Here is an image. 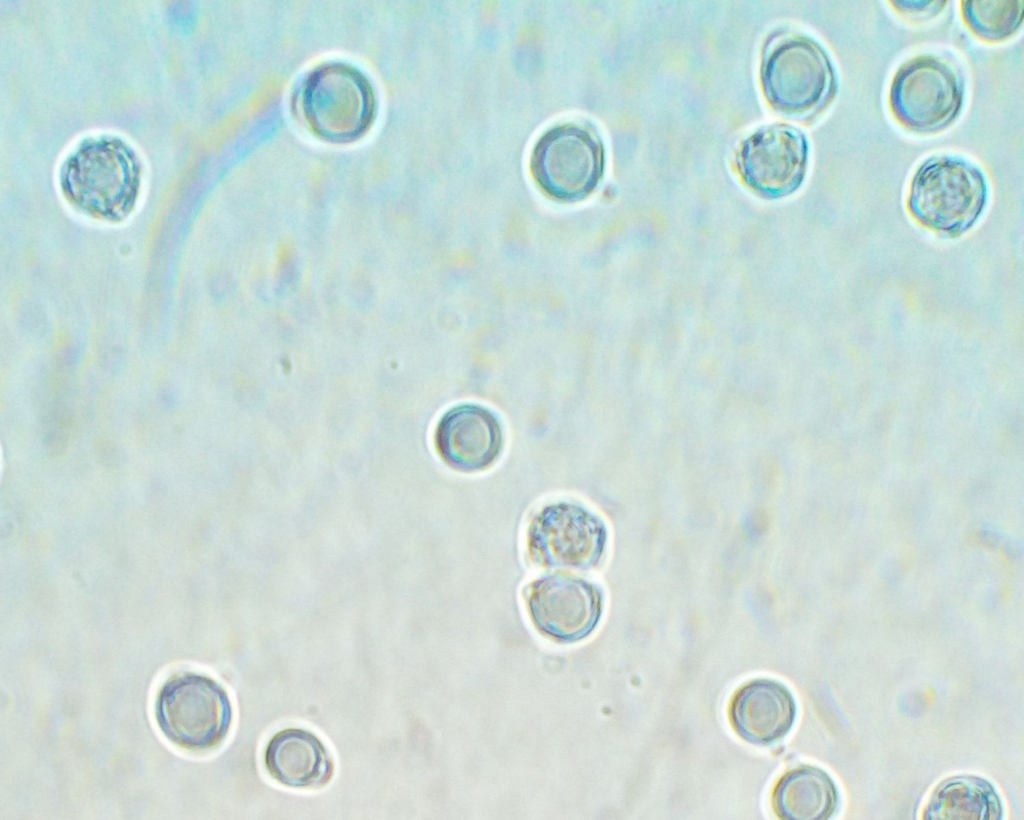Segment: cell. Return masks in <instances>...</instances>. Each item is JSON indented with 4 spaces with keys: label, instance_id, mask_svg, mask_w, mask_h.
Wrapping results in <instances>:
<instances>
[{
    "label": "cell",
    "instance_id": "9",
    "mask_svg": "<svg viewBox=\"0 0 1024 820\" xmlns=\"http://www.w3.org/2000/svg\"><path fill=\"white\" fill-rule=\"evenodd\" d=\"M522 598L537 632L558 644H572L596 629L604 605L602 589L580 576L541 575L522 590Z\"/></svg>",
    "mask_w": 1024,
    "mask_h": 820
},
{
    "label": "cell",
    "instance_id": "6",
    "mask_svg": "<svg viewBox=\"0 0 1024 820\" xmlns=\"http://www.w3.org/2000/svg\"><path fill=\"white\" fill-rule=\"evenodd\" d=\"M606 544L603 520L586 505L570 499L539 507L525 532L526 555L530 563L543 569L593 570L601 563Z\"/></svg>",
    "mask_w": 1024,
    "mask_h": 820
},
{
    "label": "cell",
    "instance_id": "17",
    "mask_svg": "<svg viewBox=\"0 0 1024 820\" xmlns=\"http://www.w3.org/2000/svg\"><path fill=\"white\" fill-rule=\"evenodd\" d=\"M890 4L899 12L907 15L921 14V13H937L940 9L945 6L946 1H889Z\"/></svg>",
    "mask_w": 1024,
    "mask_h": 820
},
{
    "label": "cell",
    "instance_id": "16",
    "mask_svg": "<svg viewBox=\"0 0 1024 820\" xmlns=\"http://www.w3.org/2000/svg\"><path fill=\"white\" fill-rule=\"evenodd\" d=\"M961 16L966 27L978 39L988 43L1002 42L1020 29L1023 1H961Z\"/></svg>",
    "mask_w": 1024,
    "mask_h": 820
},
{
    "label": "cell",
    "instance_id": "1",
    "mask_svg": "<svg viewBox=\"0 0 1024 820\" xmlns=\"http://www.w3.org/2000/svg\"><path fill=\"white\" fill-rule=\"evenodd\" d=\"M141 166L135 151L113 136L84 139L60 171L64 197L80 212L120 222L133 211L140 191Z\"/></svg>",
    "mask_w": 1024,
    "mask_h": 820
},
{
    "label": "cell",
    "instance_id": "7",
    "mask_svg": "<svg viewBox=\"0 0 1024 820\" xmlns=\"http://www.w3.org/2000/svg\"><path fill=\"white\" fill-rule=\"evenodd\" d=\"M964 93V80L955 66L937 56L921 55L895 73L889 89V109L907 130L936 133L959 116Z\"/></svg>",
    "mask_w": 1024,
    "mask_h": 820
},
{
    "label": "cell",
    "instance_id": "12",
    "mask_svg": "<svg viewBox=\"0 0 1024 820\" xmlns=\"http://www.w3.org/2000/svg\"><path fill=\"white\" fill-rule=\"evenodd\" d=\"M728 713L733 730L742 740L767 746L790 731L796 704L789 689L779 681L754 679L734 693Z\"/></svg>",
    "mask_w": 1024,
    "mask_h": 820
},
{
    "label": "cell",
    "instance_id": "11",
    "mask_svg": "<svg viewBox=\"0 0 1024 820\" xmlns=\"http://www.w3.org/2000/svg\"><path fill=\"white\" fill-rule=\"evenodd\" d=\"M433 446L439 459L450 469L481 473L501 458L505 433L498 415L478 403H461L447 409L433 431Z\"/></svg>",
    "mask_w": 1024,
    "mask_h": 820
},
{
    "label": "cell",
    "instance_id": "8",
    "mask_svg": "<svg viewBox=\"0 0 1024 820\" xmlns=\"http://www.w3.org/2000/svg\"><path fill=\"white\" fill-rule=\"evenodd\" d=\"M604 163V149L595 134L580 125L563 124L538 139L530 168L547 195L562 202H576L597 188Z\"/></svg>",
    "mask_w": 1024,
    "mask_h": 820
},
{
    "label": "cell",
    "instance_id": "3",
    "mask_svg": "<svg viewBox=\"0 0 1024 820\" xmlns=\"http://www.w3.org/2000/svg\"><path fill=\"white\" fill-rule=\"evenodd\" d=\"M155 718L162 734L190 751L219 747L233 724V705L225 687L214 678L180 672L160 687Z\"/></svg>",
    "mask_w": 1024,
    "mask_h": 820
},
{
    "label": "cell",
    "instance_id": "10",
    "mask_svg": "<svg viewBox=\"0 0 1024 820\" xmlns=\"http://www.w3.org/2000/svg\"><path fill=\"white\" fill-rule=\"evenodd\" d=\"M809 145L791 125L763 126L748 136L737 154L744 182L758 194L780 198L795 192L807 172Z\"/></svg>",
    "mask_w": 1024,
    "mask_h": 820
},
{
    "label": "cell",
    "instance_id": "15",
    "mask_svg": "<svg viewBox=\"0 0 1024 820\" xmlns=\"http://www.w3.org/2000/svg\"><path fill=\"white\" fill-rule=\"evenodd\" d=\"M1002 816L1001 801L987 781L973 776L953 777L932 795L925 819L995 820Z\"/></svg>",
    "mask_w": 1024,
    "mask_h": 820
},
{
    "label": "cell",
    "instance_id": "2",
    "mask_svg": "<svg viewBox=\"0 0 1024 820\" xmlns=\"http://www.w3.org/2000/svg\"><path fill=\"white\" fill-rule=\"evenodd\" d=\"M988 201V182L974 163L952 155L926 159L912 176L906 207L920 225L948 237L968 231Z\"/></svg>",
    "mask_w": 1024,
    "mask_h": 820
},
{
    "label": "cell",
    "instance_id": "13",
    "mask_svg": "<svg viewBox=\"0 0 1024 820\" xmlns=\"http://www.w3.org/2000/svg\"><path fill=\"white\" fill-rule=\"evenodd\" d=\"M264 766L278 784L298 790L325 787L335 769L333 756L320 737L298 727L271 736L264 750Z\"/></svg>",
    "mask_w": 1024,
    "mask_h": 820
},
{
    "label": "cell",
    "instance_id": "14",
    "mask_svg": "<svg viewBox=\"0 0 1024 820\" xmlns=\"http://www.w3.org/2000/svg\"><path fill=\"white\" fill-rule=\"evenodd\" d=\"M837 805V791L823 770L802 766L784 774L772 792L775 814L785 820H823Z\"/></svg>",
    "mask_w": 1024,
    "mask_h": 820
},
{
    "label": "cell",
    "instance_id": "4",
    "mask_svg": "<svg viewBox=\"0 0 1024 820\" xmlns=\"http://www.w3.org/2000/svg\"><path fill=\"white\" fill-rule=\"evenodd\" d=\"M300 114L317 137L349 143L363 136L375 115V97L366 76L342 62L313 69L298 92Z\"/></svg>",
    "mask_w": 1024,
    "mask_h": 820
},
{
    "label": "cell",
    "instance_id": "5",
    "mask_svg": "<svg viewBox=\"0 0 1024 820\" xmlns=\"http://www.w3.org/2000/svg\"><path fill=\"white\" fill-rule=\"evenodd\" d=\"M764 94L773 108L799 118L820 114L834 99L837 73L826 50L803 35L782 38L761 69Z\"/></svg>",
    "mask_w": 1024,
    "mask_h": 820
}]
</instances>
